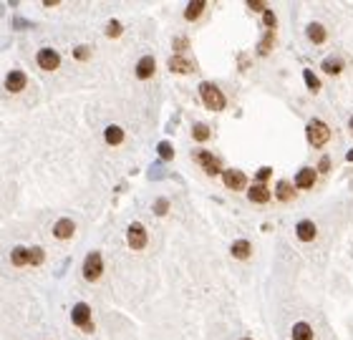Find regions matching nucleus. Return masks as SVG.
Wrapping results in <instances>:
<instances>
[{
	"instance_id": "16",
	"label": "nucleus",
	"mask_w": 353,
	"mask_h": 340,
	"mask_svg": "<svg viewBox=\"0 0 353 340\" xmlns=\"http://www.w3.org/2000/svg\"><path fill=\"white\" fill-rule=\"evenodd\" d=\"M154 66H156L154 58H151V56H144L139 63H137V76H139V78H149V76L154 73Z\"/></svg>"
},
{
	"instance_id": "30",
	"label": "nucleus",
	"mask_w": 353,
	"mask_h": 340,
	"mask_svg": "<svg viewBox=\"0 0 353 340\" xmlns=\"http://www.w3.org/2000/svg\"><path fill=\"white\" fill-rule=\"evenodd\" d=\"M270 46H273V33H268V36L263 38V46H260V53L265 56V53L270 51Z\"/></svg>"
},
{
	"instance_id": "33",
	"label": "nucleus",
	"mask_w": 353,
	"mask_h": 340,
	"mask_svg": "<svg viewBox=\"0 0 353 340\" xmlns=\"http://www.w3.org/2000/svg\"><path fill=\"white\" fill-rule=\"evenodd\" d=\"M247 5H250V8H252V10H263V13H265V10H268V8H265V3H263V0H250V3H247Z\"/></svg>"
},
{
	"instance_id": "12",
	"label": "nucleus",
	"mask_w": 353,
	"mask_h": 340,
	"mask_svg": "<svg viewBox=\"0 0 353 340\" xmlns=\"http://www.w3.org/2000/svg\"><path fill=\"white\" fill-rule=\"evenodd\" d=\"M73 222L71 219H58L56 224H53V234L58 237V240H69V237H73Z\"/></svg>"
},
{
	"instance_id": "26",
	"label": "nucleus",
	"mask_w": 353,
	"mask_h": 340,
	"mask_svg": "<svg viewBox=\"0 0 353 340\" xmlns=\"http://www.w3.org/2000/svg\"><path fill=\"white\" fill-rule=\"evenodd\" d=\"M41 262H43V250H38V247L28 250V265H41Z\"/></svg>"
},
{
	"instance_id": "31",
	"label": "nucleus",
	"mask_w": 353,
	"mask_h": 340,
	"mask_svg": "<svg viewBox=\"0 0 353 340\" xmlns=\"http://www.w3.org/2000/svg\"><path fill=\"white\" fill-rule=\"evenodd\" d=\"M167 209H169V202H167V199H156V207H154L156 214H167Z\"/></svg>"
},
{
	"instance_id": "13",
	"label": "nucleus",
	"mask_w": 353,
	"mask_h": 340,
	"mask_svg": "<svg viewBox=\"0 0 353 340\" xmlns=\"http://www.w3.org/2000/svg\"><path fill=\"white\" fill-rule=\"evenodd\" d=\"M169 71H172V73H192V71H195V63L187 61V58H182V56H174V58L169 61Z\"/></svg>"
},
{
	"instance_id": "22",
	"label": "nucleus",
	"mask_w": 353,
	"mask_h": 340,
	"mask_svg": "<svg viewBox=\"0 0 353 340\" xmlns=\"http://www.w3.org/2000/svg\"><path fill=\"white\" fill-rule=\"evenodd\" d=\"M341 68H343V61H341V58H336V56H331V58H326V61H323V71H326V73H331V76L341 73Z\"/></svg>"
},
{
	"instance_id": "32",
	"label": "nucleus",
	"mask_w": 353,
	"mask_h": 340,
	"mask_svg": "<svg viewBox=\"0 0 353 340\" xmlns=\"http://www.w3.org/2000/svg\"><path fill=\"white\" fill-rule=\"evenodd\" d=\"M270 174H273V172H270L268 166H265V169H260V172H258V184H263L265 179H270Z\"/></svg>"
},
{
	"instance_id": "23",
	"label": "nucleus",
	"mask_w": 353,
	"mask_h": 340,
	"mask_svg": "<svg viewBox=\"0 0 353 340\" xmlns=\"http://www.w3.org/2000/svg\"><path fill=\"white\" fill-rule=\"evenodd\" d=\"M104 136H106V144L116 146V144H121V139H124V131H121L119 126H109V129L104 131Z\"/></svg>"
},
{
	"instance_id": "34",
	"label": "nucleus",
	"mask_w": 353,
	"mask_h": 340,
	"mask_svg": "<svg viewBox=\"0 0 353 340\" xmlns=\"http://www.w3.org/2000/svg\"><path fill=\"white\" fill-rule=\"evenodd\" d=\"M174 48H177V51H184V48H187V38H177V41H174Z\"/></svg>"
},
{
	"instance_id": "38",
	"label": "nucleus",
	"mask_w": 353,
	"mask_h": 340,
	"mask_svg": "<svg viewBox=\"0 0 353 340\" xmlns=\"http://www.w3.org/2000/svg\"><path fill=\"white\" fill-rule=\"evenodd\" d=\"M351 134H353V119H351Z\"/></svg>"
},
{
	"instance_id": "1",
	"label": "nucleus",
	"mask_w": 353,
	"mask_h": 340,
	"mask_svg": "<svg viewBox=\"0 0 353 340\" xmlns=\"http://www.w3.org/2000/svg\"><path fill=\"white\" fill-rule=\"evenodd\" d=\"M200 93H202V101H205L207 109H212V111L224 109V96H222V91L214 83H202L200 86Z\"/></svg>"
},
{
	"instance_id": "35",
	"label": "nucleus",
	"mask_w": 353,
	"mask_h": 340,
	"mask_svg": "<svg viewBox=\"0 0 353 340\" xmlns=\"http://www.w3.org/2000/svg\"><path fill=\"white\" fill-rule=\"evenodd\" d=\"M318 169H320V172H328V169H331V159H328V156H323V159H320V166H318Z\"/></svg>"
},
{
	"instance_id": "3",
	"label": "nucleus",
	"mask_w": 353,
	"mask_h": 340,
	"mask_svg": "<svg viewBox=\"0 0 353 340\" xmlns=\"http://www.w3.org/2000/svg\"><path fill=\"white\" fill-rule=\"evenodd\" d=\"M101 272H104V260H101V255H99V252L86 255V260H83V277H86L88 282H93V280L101 277Z\"/></svg>"
},
{
	"instance_id": "37",
	"label": "nucleus",
	"mask_w": 353,
	"mask_h": 340,
	"mask_svg": "<svg viewBox=\"0 0 353 340\" xmlns=\"http://www.w3.org/2000/svg\"><path fill=\"white\" fill-rule=\"evenodd\" d=\"M346 159H348V161H353V151H348V154H346Z\"/></svg>"
},
{
	"instance_id": "15",
	"label": "nucleus",
	"mask_w": 353,
	"mask_h": 340,
	"mask_svg": "<svg viewBox=\"0 0 353 340\" xmlns=\"http://www.w3.org/2000/svg\"><path fill=\"white\" fill-rule=\"evenodd\" d=\"M250 252H252V247H250L247 240H237V242L232 245V257H237V260H247Z\"/></svg>"
},
{
	"instance_id": "20",
	"label": "nucleus",
	"mask_w": 353,
	"mask_h": 340,
	"mask_svg": "<svg viewBox=\"0 0 353 340\" xmlns=\"http://www.w3.org/2000/svg\"><path fill=\"white\" fill-rule=\"evenodd\" d=\"M10 262H13L15 267H25V265H28V250H25V247H15V250L10 252Z\"/></svg>"
},
{
	"instance_id": "2",
	"label": "nucleus",
	"mask_w": 353,
	"mask_h": 340,
	"mask_svg": "<svg viewBox=\"0 0 353 340\" xmlns=\"http://www.w3.org/2000/svg\"><path fill=\"white\" fill-rule=\"evenodd\" d=\"M305 134H308V144L323 146V144H328V139H331V129H328L323 121H310L308 129H305Z\"/></svg>"
},
{
	"instance_id": "8",
	"label": "nucleus",
	"mask_w": 353,
	"mask_h": 340,
	"mask_svg": "<svg viewBox=\"0 0 353 340\" xmlns=\"http://www.w3.org/2000/svg\"><path fill=\"white\" fill-rule=\"evenodd\" d=\"M245 174L242 172H237V169H227L224 172V187L227 189H235V192H240V189H245Z\"/></svg>"
},
{
	"instance_id": "6",
	"label": "nucleus",
	"mask_w": 353,
	"mask_h": 340,
	"mask_svg": "<svg viewBox=\"0 0 353 340\" xmlns=\"http://www.w3.org/2000/svg\"><path fill=\"white\" fill-rule=\"evenodd\" d=\"M126 240H129V247H132V250H141V247L146 245V229L141 227L139 222L129 224V229H126Z\"/></svg>"
},
{
	"instance_id": "39",
	"label": "nucleus",
	"mask_w": 353,
	"mask_h": 340,
	"mask_svg": "<svg viewBox=\"0 0 353 340\" xmlns=\"http://www.w3.org/2000/svg\"><path fill=\"white\" fill-rule=\"evenodd\" d=\"M245 340H250V338H245Z\"/></svg>"
},
{
	"instance_id": "4",
	"label": "nucleus",
	"mask_w": 353,
	"mask_h": 340,
	"mask_svg": "<svg viewBox=\"0 0 353 340\" xmlns=\"http://www.w3.org/2000/svg\"><path fill=\"white\" fill-rule=\"evenodd\" d=\"M71 318H73V325H81V330H86V333H91V330H93V325H91V308H88L86 302L73 305Z\"/></svg>"
},
{
	"instance_id": "11",
	"label": "nucleus",
	"mask_w": 353,
	"mask_h": 340,
	"mask_svg": "<svg viewBox=\"0 0 353 340\" xmlns=\"http://www.w3.org/2000/svg\"><path fill=\"white\" fill-rule=\"evenodd\" d=\"M295 184L300 187V189H310L313 184H315V169H300L298 172V177H295Z\"/></svg>"
},
{
	"instance_id": "14",
	"label": "nucleus",
	"mask_w": 353,
	"mask_h": 340,
	"mask_svg": "<svg viewBox=\"0 0 353 340\" xmlns=\"http://www.w3.org/2000/svg\"><path fill=\"white\" fill-rule=\"evenodd\" d=\"M298 237H300L303 242H310V240L315 237V224H313L310 219H303V222L298 224Z\"/></svg>"
},
{
	"instance_id": "18",
	"label": "nucleus",
	"mask_w": 353,
	"mask_h": 340,
	"mask_svg": "<svg viewBox=\"0 0 353 340\" xmlns=\"http://www.w3.org/2000/svg\"><path fill=\"white\" fill-rule=\"evenodd\" d=\"M308 38H310L315 46L323 43V41H326V28H323L320 23H310V25H308Z\"/></svg>"
},
{
	"instance_id": "7",
	"label": "nucleus",
	"mask_w": 353,
	"mask_h": 340,
	"mask_svg": "<svg viewBox=\"0 0 353 340\" xmlns=\"http://www.w3.org/2000/svg\"><path fill=\"white\" fill-rule=\"evenodd\" d=\"M197 161L202 164V169H205L210 177L219 174V159H217L214 154H210V151H200V154H197Z\"/></svg>"
},
{
	"instance_id": "9",
	"label": "nucleus",
	"mask_w": 353,
	"mask_h": 340,
	"mask_svg": "<svg viewBox=\"0 0 353 340\" xmlns=\"http://www.w3.org/2000/svg\"><path fill=\"white\" fill-rule=\"evenodd\" d=\"M25 83H28V78H25V73H23V71H13V73H8V78H5V88H8V91H13V93L23 91V88H25Z\"/></svg>"
},
{
	"instance_id": "27",
	"label": "nucleus",
	"mask_w": 353,
	"mask_h": 340,
	"mask_svg": "<svg viewBox=\"0 0 353 340\" xmlns=\"http://www.w3.org/2000/svg\"><path fill=\"white\" fill-rule=\"evenodd\" d=\"M159 156H162L164 161H169V159H174V149H172L167 141H162V144H159Z\"/></svg>"
},
{
	"instance_id": "5",
	"label": "nucleus",
	"mask_w": 353,
	"mask_h": 340,
	"mask_svg": "<svg viewBox=\"0 0 353 340\" xmlns=\"http://www.w3.org/2000/svg\"><path fill=\"white\" fill-rule=\"evenodd\" d=\"M36 63L43 68V71H56L58 63H61V56L53 51V48H43V51H38V56H36Z\"/></svg>"
},
{
	"instance_id": "36",
	"label": "nucleus",
	"mask_w": 353,
	"mask_h": 340,
	"mask_svg": "<svg viewBox=\"0 0 353 340\" xmlns=\"http://www.w3.org/2000/svg\"><path fill=\"white\" fill-rule=\"evenodd\" d=\"M88 56V48H76V58H86Z\"/></svg>"
},
{
	"instance_id": "10",
	"label": "nucleus",
	"mask_w": 353,
	"mask_h": 340,
	"mask_svg": "<svg viewBox=\"0 0 353 340\" xmlns=\"http://www.w3.org/2000/svg\"><path fill=\"white\" fill-rule=\"evenodd\" d=\"M247 197H250V202H255V204L270 202V192H268L265 184H252V187L247 189Z\"/></svg>"
},
{
	"instance_id": "17",
	"label": "nucleus",
	"mask_w": 353,
	"mask_h": 340,
	"mask_svg": "<svg viewBox=\"0 0 353 340\" xmlns=\"http://www.w3.org/2000/svg\"><path fill=\"white\" fill-rule=\"evenodd\" d=\"M293 340H313V330L308 323H295L293 325Z\"/></svg>"
},
{
	"instance_id": "25",
	"label": "nucleus",
	"mask_w": 353,
	"mask_h": 340,
	"mask_svg": "<svg viewBox=\"0 0 353 340\" xmlns=\"http://www.w3.org/2000/svg\"><path fill=\"white\" fill-rule=\"evenodd\" d=\"M192 134H195V139H197V141H207V139H210V129H207L205 124H195Z\"/></svg>"
},
{
	"instance_id": "24",
	"label": "nucleus",
	"mask_w": 353,
	"mask_h": 340,
	"mask_svg": "<svg viewBox=\"0 0 353 340\" xmlns=\"http://www.w3.org/2000/svg\"><path fill=\"white\" fill-rule=\"evenodd\" d=\"M303 78H305V83H308V88H310L313 93H318V91H320V81L313 76V71H303Z\"/></svg>"
},
{
	"instance_id": "29",
	"label": "nucleus",
	"mask_w": 353,
	"mask_h": 340,
	"mask_svg": "<svg viewBox=\"0 0 353 340\" xmlns=\"http://www.w3.org/2000/svg\"><path fill=\"white\" fill-rule=\"evenodd\" d=\"M263 23H265V28H273L275 25V13L273 10H265L263 13Z\"/></svg>"
},
{
	"instance_id": "21",
	"label": "nucleus",
	"mask_w": 353,
	"mask_h": 340,
	"mask_svg": "<svg viewBox=\"0 0 353 340\" xmlns=\"http://www.w3.org/2000/svg\"><path fill=\"white\" fill-rule=\"evenodd\" d=\"M202 10H205V0H195V3H189V5H187L184 18H187V20H195V18H200V15H202Z\"/></svg>"
},
{
	"instance_id": "28",
	"label": "nucleus",
	"mask_w": 353,
	"mask_h": 340,
	"mask_svg": "<svg viewBox=\"0 0 353 340\" xmlns=\"http://www.w3.org/2000/svg\"><path fill=\"white\" fill-rule=\"evenodd\" d=\"M106 36H111V38H116V36H121V23H109V28H106Z\"/></svg>"
},
{
	"instance_id": "19",
	"label": "nucleus",
	"mask_w": 353,
	"mask_h": 340,
	"mask_svg": "<svg viewBox=\"0 0 353 340\" xmlns=\"http://www.w3.org/2000/svg\"><path fill=\"white\" fill-rule=\"evenodd\" d=\"M275 197H278L280 202H290V199L295 197V189H293V184H287V182H278Z\"/></svg>"
}]
</instances>
